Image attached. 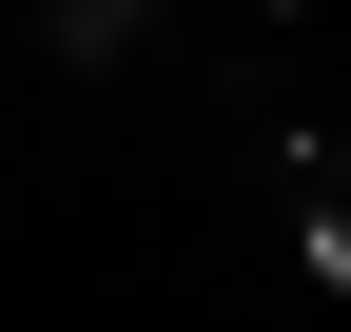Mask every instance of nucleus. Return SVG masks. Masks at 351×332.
<instances>
[{
	"instance_id": "2",
	"label": "nucleus",
	"mask_w": 351,
	"mask_h": 332,
	"mask_svg": "<svg viewBox=\"0 0 351 332\" xmlns=\"http://www.w3.org/2000/svg\"><path fill=\"white\" fill-rule=\"evenodd\" d=\"M137 39V0H59V59H117Z\"/></svg>"
},
{
	"instance_id": "1",
	"label": "nucleus",
	"mask_w": 351,
	"mask_h": 332,
	"mask_svg": "<svg viewBox=\"0 0 351 332\" xmlns=\"http://www.w3.org/2000/svg\"><path fill=\"white\" fill-rule=\"evenodd\" d=\"M293 254L351 294V137H293Z\"/></svg>"
}]
</instances>
